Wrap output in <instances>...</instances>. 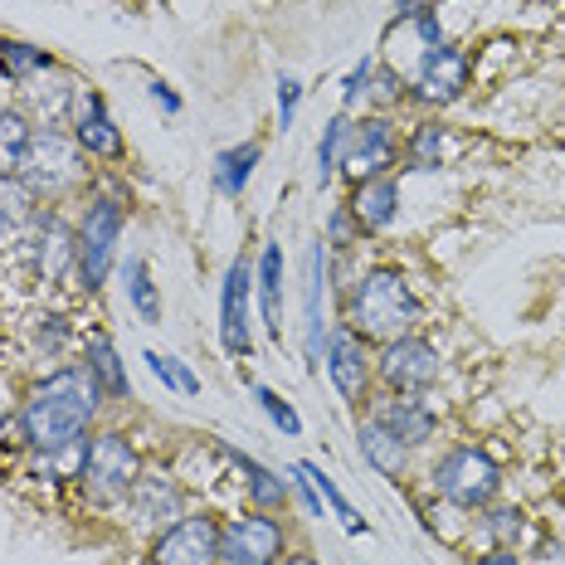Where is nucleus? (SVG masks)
Here are the masks:
<instances>
[{
    "label": "nucleus",
    "instance_id": "41",
    "mask_svg": "<svg viewBox=\"0 0 565 565\" xmlns=\"http://www.w3.org/2000/svg\"><path fill=\"white\" fill-rule=\"evenodd\" d=\"M282 565H317V561H312V556H288Z\"/></svg>",
    "mask_w": 565,
    "mask_h": 565
},
{
    "label": "nucleus",
    "instance_id": "18",
    "mask_svg": "<svg viewBox=\"0 0 565 565\" xmlns=\"http://www.w3.org/2000/svg\"><path fill=\"white\" fill-rule=\"evenodd\" d=\"M347 210L356 215L361 234H381V230H391V225H395V215H399V181H395V175H375V181H361L356 191H351Z\"/></svg>",
    "mask_w": 565,
    "mask_h": 565
},
{
    "label": "nucleus",
    "instance_id": "11",
    "mask_svg": "<svg viewBox=\"0 0 565 565\" xmlns=\"http://www.w3.org/2000/svg\"><path fill=\"white\" fill-rule=\"evenodd\" d=\"M151 565H220V522L210 512H185L151 541Z\"/></svg>",
    "mask_w": 565,
    "mask_h": 565
},
{
    "label": "nucleus",
    "instance_id": "20",
    "mask_svg": "<svg viewBox=\"0 0 565 565\" xmlns=\"http://www.w3.org/2000/svg\"><path fill=\"white\" fill-rule=\"evenodd\" d=\"M302 298H308V366H322V347H327V322H322V302H327V239H312L308 249V288H302Z\"/></svg>",
    "mask_w": 565,
    "mask_h": 565
},
{
    "label": "nucleus",
    "instance_id": "21",
    "mask_svg": "<svg viewBox=\"0 0 565 565\" xmlns=\"http://www.w3.org/2000/svg\"><path fill=\"white\" fill-rule=\"evenodd\" d=\"M220 454H225L230 463L244 473V488H249V498H254V508H258V512H282V508H288V492H292V488L274 473V468H264L254 454L230 449V444H220Z\"/></svg>",
    "mask_w": 565,
    "mask_h": 565
},
{
    "label": "nucleus",
    "instance_id": "42",
    "mask_svg": "<svg viewBox=\"0 0 565 565\" xmlns=\"http://www.w3.org/2000/svg\"><path fill=\"white\" fill-rule=\"evenodd\" d=\"M434 6H439V0H434Z\"/></svg>",
    "mask_w": 565,
    "mask_h": 565
},
{
    "label": "nucleus",
    "instance_id": "1",
    "mask_svg": "<svg viewBox=\"0 0 565 565\" xmlns=\"http://www.w3.org/2000/svg\"><path fill=\"white\" fill-rule=\"evenodd\" d=\"M103 399L108 395L88 366H64L30 385L25 405H20V434L34 454H74L88 424L98 419Z\"/></svg>",
    "mask_w": 565,
    "mask_h": 565
},
{
    "label": "nucleus",
    "instance_id": "37",
    "mask_svg": "<svg viewBox=\"0 0 565 565\" xmlns=\"http://www.w3.org/2000/svg\"><path fill=\"white\" fill-rule=\"evenodd\" d=\"M298 103H302V84L292 74H282L278 78V127H282V132L298 122Z\"/></svg>",
    "mask_w": 565,
    "mask_h": 565
},
{
    "label": "nucleus",
    "instance_id": "38",
    "mask_svg": "<svg viewBox=\"0 0 565 565\" xmlns=\"http://www.w3.org/2000/svg\"><path fill=\"white\" fill-rule=\"evenodd\" d=\"M64 341H68V317H40V347L50 351H64Z\"/></svg>",
    "mask_w": 565,
    "mask_h": 565
},
{
    "label": "nucleus",
    "instance_id": "27",
    "mask_svg": "<svg viewBox=\"0 0 565 565\" xmlns=\"http://www.w3.org/2000/svg\"><path fill=\"white\" fill-rule=\"evenodd\" d=\"M34 127L20 108H0V175H15L20 161H25V147H30Z\"/></svg>",
    "mask_w": 565,
    "mask_h": 565
},
{
    "label": "nucleus",
    "instance_id": "39",
    "mask_svg": "<svg viewBox=\"0 0 565 565\" xmlns=\"http://www.w3.org/2000/svg\"><path fill=\"white\" fill-rule=\"evenodd\" d=\"M147 93H151V103H157V108L161 113H181V93H175L171 84H167V78H151V84H147Z\"/></svg>",
    "mask_w": 565,
    "mask_h": 565
},
{
    "label": "nucleus",
    "instance_id": "35",
    "mask_svg": "<svg viewBox=\"0 0 565 565\" xmlns=\"http://www.w3.org/2000/svg\"><path fill=\"white\" fill-rule=\"evenodd\" d=\"M522 526L526 522H522V512H516V508H492L488 512V532H492V541H498L502 551L522 541Z\"/></svg>",
    "mask_w": 565,
    "mask_h": 565
},
{
    "label": "nucleus",
    "instance_id": "33",
    "mask_svg": "<svg viewBox=\"0 0 565 565\" xmlns=\"http://www.w3.org/2000/svg\"><path fill=\"white\" fill-rule=\"evenodd\" d=\"M254 399H258V409L268 415V424L282 434V439H298L302 434V419H298V409L288 405L278 391H268V385H254Z\"/></svg>",
    "mask_w": 565,
    "mask_h": 565
},
{
    "label": "nucleus",
    "instance_id": "8",
    "mask_svg": "<svg viewBox=\"0 0 565 565\" xmlns=\"http://www.w3.org/2000/svg\"><path fill=\"white\" fill-rule=\"evenodd\" d=\"M468 78H473L468 54H458L454 44H439V50H424L415 58V74L405 78V98H415L419 108H449L468 93Z\"/></svg>",
    "mask_w": 565,
    "mask_h": 565
},
{
    "label": "nucleus",
    "instance_id": "28",
    "mask_svg": "<svg viewBox=\"0 0 565 565\" xmlns=\"http://www.w3.org/2000/svg\"><path fill=\"white\" fill-rule=\"evenodd\" d=\"M347 141H351V117H347V113L327 117L322 141H317V185H327L332 175H341V157H347Z\"/></svg>",
    "mask_w": 565,
    "mask_h": 565
},
{
    "label": "nucleus",
    "instance_id": "16",
    "mask_svg": "<svg viewBox=\"0 0 565 565\" xmlns=\"http://www.w3.org/2000/svg\"><path fill=\"white\" fill-rule=\"evenodd\" d=\"M371 415L381 419V424H391V429L409 444V449L429 444L434 429H439V415H434V405L424 395H395V391H385L381 399H375Z\"/></svg>",
    "mask_w": 565,
    "mask_h": 565
},
{
    "label": "nucleus",
    "instance_id": "13",
    "mask_svg": "<svg viewBox=\"0 0 565 565\" xmlns=\"http://www.w3.org/2000/svg\"><path fill=\"white\" fill-rule=\"evenodd\" d=\"M249 302H254V264L234 258L225 268V282H220V341H225L230 356H249L254 351Z\"/></svg>",
    "mask_w": 565,
    "mask_h": 565
},
{
    "label": "nucleus",
    "instance_id": "6",
    "mask_svg": "<svg viewBox=\"0 0 565 565\" xmlns=\"http://www.w3.org/2000/svg\"><path fill=\"white\" fill-rule=\"evenodd\" d=\"M498 488H502L498 463H492L482 449H473V444H458V449H449L439 463H434V492L463 512L492 508Z\"/></svg>",
    "mask_w": 565,
    "mask_h": 565
},
{
    "label": "nucleus",
    "instance_id": "36",
    "mask_svg": "<svg viewBox=\"0 0 565 565\" xmlns=\"http://www.w3.org/2000/svg\"><path fill=\"white\" fill-rule=\"evenodd\" d=\"M327 244H332V249H351V244H361V225H356V215H351L347 205H337L332 220H327Z\"/></svg>",
    "mask_w": 565,
    "mask_h": 565
},
{
    "label": "nucleus",
    "instance_id": "25",
    "mask_svg": "<svg viewBox=\"0 0 565 565\" xmlns=\"http://www.w3.org/2000/svg\"><path fill=\"white\" fill-rule=\"evenodd\" d=\"M0 74L10 84H34L40 74H54V58L40 50V44H25V40H6L0 44Z\"/></svg>",
    "mask_w": 565,
    "mask_h": 565
},
{
    "label": "nucleus",
    "instance_id": "26",
    "mask_svg": "<svg viewBox=\"0 0 565 565\" xmlns=\"http://www.w3.org/2000/svg\"><path fill=\"white\" fill-rule=\"evenodd\" d=\"M444 151H449V132H444V122L424 117L415 132H409V141H405V167L409 171H439Z\"/></svg>",
    "mask_w": 565,
    "mask_h": 565
},
{
    "label": "nucleus",
    "instance_id": "23",
    "mask_svg": "<svg viewBox=\"0 0 565 565\" xmlns=\"http://www.w3.org/2000/svg\"><path fill=\"white\" fill-rule=\"evenodd\" d=\"M84 366L93 371V381L103 385V395H108V399H132V381H127L122 356H117L113 337L93 332V337L84 341Z\"/></svg>",
    "mask_w": 565,
    "mask_h": 565
},
{
    "label": "nucleus",
    "instance_id": "5",
    "mask_svg": "<svg viewBox=\"0 0 565 565\" xmlns=\"http://www.w3.org/2000/svg\"><path fill=\"white\" fill-rule=\"evenodd\" d=\"M127 230V205L117 195H88L84 215H78V288L98 292L117 264V239Z\"/></svg>",
    "mask_w": 565,
    "mask_h": 565
},
{
    "label": "nucleus",
    "instance_id": "7",
    "mask_svg": "<svg viewBox=\"0 0 565 565\" xmlns=\"http://www.w3.org/2000/svg\"><path fill=\"white\" fill-rule=\"evenodd\" d=\"M375 375H381V385L385 391H395V395H424L444 375V356H439L434 341L409 332V337H395V341H385L381 347V356H375Z\"/></svg>",
    "mask_w": 565,
    "mask_h": 565
},
{
    "label": "nucleus",
    "instance_id": "10",
    "mask_svg": "<svg viewBox=\"0 0 565 565\" xmlns=\"http://www.w3.org/2000/svg\"><path fill=\"white\" fill-rule=\"evenodd\" d=\"M282 526L274 512H244L220 526V565H278Z\"/></svg>",
    "mask_w": 565,
    "mask_h": 565
},
{
    "label": "nucleus",
    "instance_id": "2",
    "mask_svg": "<svg viewBox=\"0 0 565 565\" xmlns=\"http://www.w3.org/2000/svg\"><path fill=\"white\" fill-rule=\"evenodd\" d=\"M351 332L366 337V341H395V337H409L419 322V298L415 288L405 282V274L391 264H375L356 278L351 288Z\"/></svg>",
    "mask_w": 565,
    "mask_h": 565
},
{
    "label": "nucleus",
    "instance_id": "40",
    "mask_svg": "<svg viewBox=\"0 0 565 565\" xmlns=\"http://www.w3.org/2000/svg\"><path fill=\"white\" fill-rule=\"evenodd\" d=\"M482 565H516V556H512V551H492V556H482Z\"/></svg>",
    "mask_w": 565,
    "mask_h": 565
},
{
    "label": "nucleus",
    "instance_id": "32",
    "mask_svg": "<svg viewBox=\"0 0 565 565\" xmlns=\"http://www.w3.org/2000/svg\"><path fill=\"white\" fill-rule=\"evenodd\" d=\"M141 361L151 366V375H157L167 391L175 395H200V375L185 366V361H175V356H161V351H141Z\"/></svg>",
    "mask_w": 565,
    "mask_h": 565
},
{
    "label": "nucleus",
    "instance_id": "29",
    "mask_svg": "<svg viewBox=\"0 0 565 565\" xmlns=\"http://www.w3.org/2000/svg\"><path fill=\"white\" fill-rule=\"evenodd\" d=\"M127 302H132V312L141 317L147 327L161 322V298H157V282H151V268L147 258H127Z\"/></svg>",
    "mask_w": 565,
    "mask_h": 565
},
{
    "label": "nucleus",
    "instance_id": "24",
    "mask_svg": "<svg viewBox=\"0 0 565 565\" xmlns=\"http://www.w3.org/2000/svg\"><path fill=\"white\" fill-rule=\"evenodd\" d=\"M258 157H264V147H258V141H239V147L220 151V157H215V185L225 195H244V185L254 181Z\"/></svg>",
    "mask_w": 565,
    "mask_h": 565
},
{
    "label": "nucleus",
    "instance_id": "3",
    "mask_svg": "<svg viewBox=\"0 0 565 565\" xmlns=\"http://www.w3.org/2000/svg\"><path fill=\"white\" fill-rule=\"evenodd\" d=\"M15 175L34 191V200H64L88 181V151L64 127H34Z\"/></svg>",
    "mask_w": 565,
    "mask_h": 565
},
{
    "label": "nucleus",
    "instance_id": "34",
    "mask_svg": "<svg viewBox=\"0 0 565 565\" xmlns=\"http://www.w3.org/2000/svg\"><path fill=\"white\" fill-rule=\"evenodd\" d=\"M371 78H375V58H361V64L347 74V84H341V113L347 117L371 98Z\"/></svg>",
    "mask_w": 565,
    "mask_h": 565
},
{
    "label": "nucleus",
    "instance_id": "14",
    "mask_svg": "<svg viewBox=\"0 0 565 565\" xmlns=\"http://www.w3.org/2000/svg\"><path fill=\"white\" fill-rule=\"evenodd\" d=\"M74 141L88 151L93 161H122V157H127L122 127L113 122L108 98H103V93H84V98H78V113H74Z\"/></svg>",
    "mask_w": 565,
    "mask_h": 565
},
{
    "label": "nucleus",
    "instance_id": "15",
    "mask_svg": "<svg viewBox=\"0 0 565 565\" xmlns=\"http://www.w3.org/2000/svg\"><path fill=\"white\" fill-rule=\"evenodd\" d=\"M127 508H132L137 526H157V536H161L167 526H175L185 516V492L167 473H141L132 482V492H127Z\"/></svg>",
    "mask_w": 565,
    "mask_h": 565
},
{
    "label": "nucleus",
    "instance_id": "4",
    "mask_svg": "<svg viewBox=\"0 0 565 565\" xmlns=\"http://www.w3.org/2000/svg\"><path fill=\"white\" fill-rule=\"evenodd\" d=\"M137 478H141V458L132 449V439L117 429L93 434L88 449L78 454V488H84L88 502H98V508L127 502V492H132Z\"/></svg>",
    "mask_w": 565,
    "mask_h": 565
},
{
    "label": "nucleus",
    "instance_id": "31",
    "mask_svg": "<svg viewBox=\"0 0 565 565\" xmlns=\"http://www.w3.org/2000/svg\"><path fill=\"white\" fill-rule=\"evenodd\" d=\"M302 468H308V478L317 482V492H322V502H327V508H332V516H341V526H347L351 536H366V532H371V526H366V516H361L356 508H351V502H347V492H341L337 482L327 478L317 463H302Z\"/></svg>",
    "mask_w": 565,
    "mask_h": 565
},
{
    "label": "nucleus",
    "instance_id": "17",
    "mask_svg": "<svg viewBox=\"0 0 565 565\" xmlns=\"http://www.w3.org/2000/svg\"><path fill=\"white\" fill-rule=\"evenodd\" d=\"M74 268H78V234H68L58 215H44L40 239H34V274L44 282H64Z\"/></svg>",
    "mask_w": 565,
    "mask_h": 565
},
{
    "label": "nucleus",
    "instance_id": "12",
    "mask_svg": "<svg viewBox=\"0 0 565 565\" xmlns=\"http://www.w3.org/2000/svg\"><path fill=\"white\" fill-rule=\"evenodd\" d=\"M322 366L332 375L337 395L347 399V405H361L371 391V375H375V361H371V347L366 337H356L351 327H337L332 337H327L322 347Z\"/></svg>",
    "mask_w": 565,
    "mask_h": 565
},
{
    "label": "nucleus",
    "instance_id": "19",
    "mask_svg": "<svg viewBox=\"0 0 565 565\" xmlns=\"http://www.w3.org/2000/svg\"><path fill=\"white\" fill-rule=\"evenodd\" d=\"M356 449H361V458H366L375 473H381V478H395V482H399V473H405V463H409V444L399 439L391 424L375 419V415L361 419V429H356Z\"/></svg>",
    "mask_w": 565,
    "mask_h": 565
},
{
    "label": "nucleus",
    "instance_id": "22",
    "mask_svg": "<svg viewBox=\"0 0 565 565\" xmlns=\"http://www.w3.org/2000/svg\"><path fill=\"white\" fill-rule=\"evenodd\" d=\"M254 292H258V308H264L268 337L282 347V249H278V244H264V254H258Z\"/></svg>",
    "mask_w": 565,
    "mask_h": 565
},
{
    "label": "nucleus",
    "instance_id": "30",
    "mask_svg": "<svg viewBox=\"0 0 565 565\" xmlns=\"http://www.w3.org/2000/svg\"><path fill=\"white\" fill-rule=\"evenodd\" d=\"M34 220V191L20 175H0V234L25 230Z\"/></svg>",
    "mask_w": 565,
    "mask_h": 565
},
{
    "label": "nucleus",
    "instance_id": "9",
    "mask_svg": "<svg viewBox=\"0 0 565 565\" xmlns=\"http://www.w3.org/2000/svg\"><path fill=\"white\" fill-rule=\"evenodd\" d=\"M399 167V137L391 117H361L351 122V141H347V157H341V175L351 185L375 181V175H391Z\"/></svg>",
    "mask_w": 565,
    "mask_h": 565
}]
</instances>
